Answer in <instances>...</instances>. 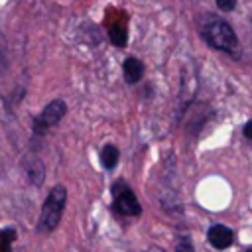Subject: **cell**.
Instances as JSON below:
<instances>
[{
  "label": "cell",
  "instance_id": "1",
  "mask_svg": "<svg viewBox=\"0 0 252 252\" xmlns=\"http://www.w3.org/2000/svg\"><path fill=\"white\" fill-rule=\"evenodd\" d=\"M65 201H67V189L63 185H55L49 191V195L41 207V215H39V230L41 232H51L53 228H57L63 209H65Z\"/></svg>",
  "mask_w": 252,
  "mask_h": 252
},
{
  "label": "cell",
  "instance_id": "2",
  "mask_svg": "<svg viewBox=\"0 0 252 252\" xmlns=\"http://www.w3.org/2000/svg\"><path fill=\"white\" fill-rule=\"evenodd\" d=\"M203 35L217 49L232 51L236 47V35L232 32V28L226 22H222V20H211V22H207L203 26Z\"/></svg>",
  "mask_w": 252,
  "mask_h": 252
},
{
  "label": "cell",
  "instance_id": "3",
  "mask_svg": "<svg viewBox=\"0 0 252 252\" xmlns=\"http://www.w3.org/2000/svg\"><path fill=\"white\" fill-rule=\"evenodd\" d=\"M112 195H114V201H112V207L116 213L120 215H126V217H138L142 213V207L134 195V191L124 185V183H114L112 185Z\"/></svg>",
  "mask_w": 252,
  "mask_h": 252
},
{
  "label": "cell",
  "instance_id": "4",
  "mask_svg": "<svg viewBox=\"0 0 252 252\" xmlns=\"http://www.w3.org/2000/svg\"><path fill=\"white\" fill-rule=\"evenodd\" d=\"M65 112H67V104H65L63 100H51V102L41 110V114L35 118L33 130H35L37 134H41V132L47 130L49 126H55V124L63 118Z\"/></svg>",
  "mask_w": 252,
  "mask_h": 252
},
{
  "label": "cell",
  "instance_id": "5",
  "mask_svg": "<svg viewBox=\"0 0 252 252\" xmlns=\"http://www.w3.org/2000/svg\"><path fill=\"white\" fill-rule=\"evenodd\" d=\"M209 242L215 246V248H219V250H222V248H226V246H230V242H232V232H230V228H226L224 224H213L211 228H209Z\"/></svg>",
  "mask_w": 252,
  "mask_h": 252
},
{
  "label": "cell",
  "instance_id": "6",
  "mask_svg": "<svg viewBox=\"0 0 252 252\" xmlns=\"http://www.w3.org/2000/svg\"><path fill=\"white\" fill-rule=\"evenodd\" d=\"M122 71H124L126 83L134 85V83H138V81L142 79V75H144V65H142L136 57H128V59L122 63Z\"/></svg>",
  "mask_w": 252,
  "mask_h": 252
},
{
  "label": "cell",
  "instance_id": "7",
  "mask_svg": "<svg viewBox=\"0 0 252 252\" xmlns=\"http://www.w3.org/2000/svg\"><path fill=\"white\" fill-rule=\"evenodd\" d=\"M118 158H120L118 148L112 146V144H106L102 148V152H100V163H102L104 169H114L116 163H118Z\"/></svg>",
  "mask_w": 252,
  "mask_h": 252
},
{
  "label": "cell",
  "instance_id": "8",
  "mask_svg": "<svg viewBox=\"0 0 252 252\" xmlns=\"http://www.w3.org/2000/svg\"><path fill=\"white\" fill-rule=\"evenodd\" d=\"M108 37L116 47H122L128 41V32H126V28L122 24H112L110 30H108Z\"/></svg>",
  "mask_w": 252,
  "mask_h": 252
},
{
  "label": "cell",
  "instance_id": "9",
  "mask_svg": "<svg viewBox=\"0 0 252 252\" xmlns=\"http://www.w3.org/2000/svg\"><path fill=\"white\" fill-rule=\"evenodd\" d=\"M16 238V230L14 228H4L0 232V252H12L10 242Z\"/></svg>",
  "mask_w": 252,
  "mask_h": 252
},
{
  "label": "cell",
  "instance_id": "10",
  "mask_svg": "<svg viewBox=\"0 0 252 252\" xmlns=\"http://www.w3.org/2000/svg\"><path fill=\"white\" fill-rule=\"evenodd\" d=\"M217 6H219L220 10H224V12H230V10H234L236 0H217Z\"/></svg>",
  "mask_w": 252,
  "mask_h": 252
},
{
  "label": "cell",
  "instance_id": "11",
  "mask_svg": "<svg viewBox=\"0 0 252 252\" xmlns=\"http://www.w3.org/2000/svg\"><path fill=\"white\" fill-rule=\"evenodd\" d=\"M175 252H193V246H191L189 240H181V242L177 244V250H175Z\"/></svg>",
  "mask_w": 252,
  "mask_h": 252
},
{
  "label": "cell",
  "instance_id": "12",
  "mask_svg": "<svg viewBox=\"0 0 252 252\" xmlns=\"http://www.w3.org/2000/svg\"><path fill=\"white\" fill-rule=\"evenodd\" d=\"M244 136L252 140V120H250V122H248V124L244 126Z\"/></svg>",
  "mask_w": 252,
  "mask_h": 252
},
{
  "label": "cell",
  "instance_id": "13",
  "mask_svg": "<svg viewBox=\"0 0 252 252\" xmlns=\"http://www.w3.org/2000/svg\"><path fill=\"white\" fill-rule=\"evenodd\" d=\"M146 252H163V250H161V248H158V246H152V248H148Z\"/></svg>",
  "mask_w": 252,
  "mask_h": 252
}]
</instances>
